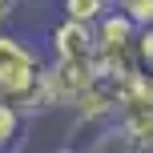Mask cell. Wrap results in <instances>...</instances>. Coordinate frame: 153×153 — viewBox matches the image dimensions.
I'll return each instance as SVG.
<instances>
[{
  "label": "cell",
  "instance_id": "cell-1",
  "mask_svg": "<svg viewBox=\"0 0 153 153\" xmlns=\"http://www.w3.org/2000/svg\"><path fill=\"white\" fill-rule=\"evenodd\" d=\"M0 97L12 101L24 117L53 113L45 61L24 36H12V32H0Z\"/></svg>",
  "mask_w": 153,
  "mask_h": 153
},
{
  "label": "cell",
  "instance_id": "cell-2",
  "mask_svg": "<svg viewBox=\"0 0 153 153\" xmlns=\"http://www.w3.org/2000/svg\"><path fill=\"white\" fill-rule=\"evenodd\" d=\"M93 65L101 73H113V76L141 73V65H137V24L121 8H109L93 24Z\"/></svg>",
  "mask_w": 153,
  "mask_h": 153
},
{
  "label": "cell",
  "instance_id": "cell-3",
  "mask_svg": "<svg viewBox=\"0 0 153 153\" xmlns=\"http://www.w3.org/2000/svg\"><path fill=\"white\" fill-rule=\"evenodd\" d=\"M105 129L125 149H153V76L149 73L129 76V85L121 93V105H117L113 121Z\"/></svg>",
  "mask_w": 153,
  "mask_h": 153
},
{
  "label": "cell",
  "instance_id": "cell-4",
  "mask_svg": "<svg viewBox=\"0 0 153 153\" xmlns=\"http://www.w3.org/2000/svg\"><path fill=\"white\" fill-rule=\"evenodd\" d=\"M97 65L93 61H61L53 56V65H45V85H48V97H53V109H76V101L85 97Z\"/></svg>",
  "mask_w": 153,
  "mask_h": 153
},
{
  "label": "cell",
  "instance_id": "cell-5",
  "mask_svg": "<svg viewBox=\"0 0 153 153\" xmlns=\"http://www.w3.org/2000/svg\"><path fill=\"white\" fill-rule=\"evenodd\" d=\"M48 40H53V56L61 61H93V24L65 16L61 24H53Z\"/></svg>",
  "mask_w": 153,
  "mask_h": 153
},
{
  "label": "cell",
  "instance_id": "cell-6",
  "mask_svg": "<svg viewBox=\"0 0 153 153\" xmlns=\"http://www.w3.org/2000/svg\"><path fill=\"white\" fill-rule=\"evenodd\" d=\"M109 8H113V0H61V12L81 24H97Z\"/></svg>",
  "mask_w": 153,
  "mask_h": 153
},
{
  "label": "cell",
  "instance_id": "cell-7",
  "mask_svg": "<svg viewBox=\"0 0 153 153\" xmlns=\"http://www.w3.org/2000/svg\"><path fill=\"white\" fill-rule=\"evenodd\" d=\"M20 125H24V113L12 105V101L0 97V149H8L16 137H20Z\"/></svg>",
  "mask_w": 153,
  "mask_h": 153
},
{
  "label": "cell",
  "instance_id": "cell-8",
  "mask_svg": "<svg viewBox=\"0 0 153 153\" xmlns=\"http://www.w3.org/2000/svg\"><path fill=\"white\" fill-rule=\"evenodd\" d=\"M113 8H121V12L137 24V28L153 24V0H113Z\"/></svg>",
  "mask_w": 153,
  "mask_h": 153
},
{
  "label": "cell",
  "instance_id": "cell-9",
  "mask_svg": "<svg viewBox=\"0 0 153 153\" xmlns=\"http://www.w3.org/2000/svg\"><path fill=\"white\" fill-rule=\"evenodd\" d=\"M137 65H141V73L153 76V24L137 28Z\"/></svg>",
  "mask_w": 153,
  "mask_h": 153
},
{
  "label": "cell",
  "instance_id": "cell-10",
  "mask_svg": "<svg viewBox=\"0 0 153 153\" xmlns=\"http://www.w3.org/2000/svg\"><path fill=\"white\" fill-rule=\"evenodd\" d=\"M12 8H16V0H0V24L12 16Z\"/></svg>",
  "mask_w": 153,
  "mask_h": 153
}]
</instances>
